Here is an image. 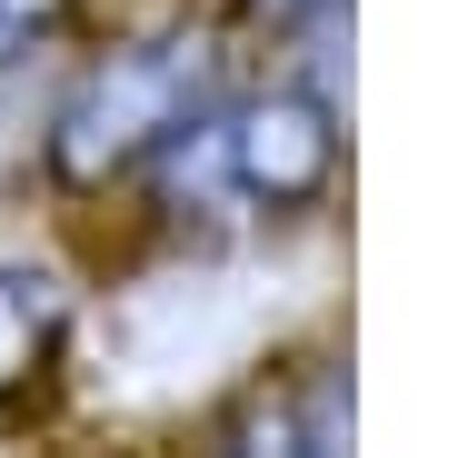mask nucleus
<instances>
[{"label":"nucleus","instance_id":"5","mask_svg":"<svg viewBox=\"0 0 468 458\" xmlns=\"http://www.w3.org/2000/svg\"><path fill=\"white\" fill-rule=\"evenodd\" d=\"M60 20H70V0H0V80H20L60 40Z\"/></svg>","mask_w":468,"mask_h":458},{"label":"nucleus","instance_id":"4","mask_svg":"<svg viewBox=\"0 0 468 458\" xmlns=\"http://www.w3.org/2000/svg\"><path fill=\"white\" fill-rule=\"evenodd\" d=\"M209 458H349V389L309 378L299 399H270V409L229 419Z\"/></svg>","mask_w":468,"mask_h":458},{"label":"nucleus","instance_id":"2","mask_svg":"<svg viewBox=\"0 0 468 458\" xmlns=\"http://www.w3.org/2000/svg\"><path fill=\"white\" fill-rule=\"evenodd\" d=\"M339 170V130H329V100L309 91H250V100H209L180 140L140 170L160 180L170 209H199V219H229V209H299L319 199Z\"/></svg>","mask_w":468,"mask_h":458},{"label":"nucleus","instance_id":"3","mask_svg":"<svg viewBox=\"0 0 468 458\" xmlns=\"http://www.w3.org/2000/svg\"><path fill=\"white\" fill-rule=\"evenodd\" d=\"M70 349V289L30 260H0V409L30 399Z\"/></svg>","mask_w":468,"mask_h":458},{"label":"nucleus","instance_id":"1","mask_svg":"<svg viewBox=\"0 0 468 458\" xmlns=\"http://www.w3.org/2000/svg\"><path fill=\"white\" fill-rule=\"evenodd\" d=\"M209 100H219V50L199 30H130V40L90 50L40 110V170L50 189L100 199V189L140 180Z\"/></svg>","mask_w":468,"mask_h":458},{"label":"nucleus","instance_id":"6","mask_svg":"<svg viewBox=\"0 0 468 458\" xmlns=\"http://www.w3.org/2000/svg\"><path fill=\"white\" fill-rule=\"evenodd\" d=\"M260 10H280V20H329L339 0H260Z\"/></svg>","mask_w":468,"mask_h":458}]
</instances>
